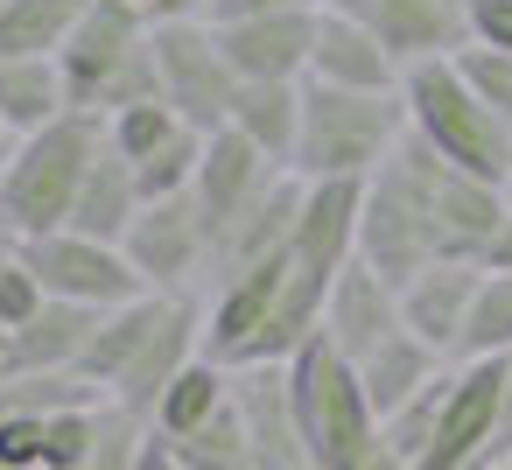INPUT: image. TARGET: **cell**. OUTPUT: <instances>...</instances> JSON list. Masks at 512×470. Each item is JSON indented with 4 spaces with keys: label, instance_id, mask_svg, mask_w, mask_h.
Returning <instances> with one entry per match:
<instances>
[{
    "label": "cell",
    "instance_id": "27",
    "mask_svg": "<svg viewBox=\"0 0 512 470\" xmlns=\"http://www.w3.org/2000/svg\"><path fill=\"white\" fill-rule=\"evenodd\" d=\"M183 470H253V449H246V421H239V400L218 414V421H204L197 435H183V442H162Z\"/></svg>",
    "mask_w": 512,
    "mask_h": 470
},
{
    "label": "cell",
    "instance_id": "23",
    "mask_svg": "<svg viewBox=\"0 0 512 470\" xmlns=\"http://www.w3.org/2000/svg\"><path fill=\"white\" fill-rule=\"evenodd\" d=\"M92 330H99V309L43 302V309L15 330V365H22V372H78V358H85Z\"/></svg>",
    "mask_w": 512,
    "mask_h": 470
},
{
    "label": "cell",
    "instance_id": "39",
    "mask_svg": "<svg viewBox=\"0 0 512 470\" xmlns=\"http://www.w3.org/2000/svg\"><path fill=\"white\" fill-rule=\"evenodd\" d=\"M134 470H183V463H176V456H169V449H162V442H148V449H141V463H134Z\"/></svg>",
    "mask_w": 512,
    "mask_h": 470
},
{
    "label": "cell",
    "instance_id": "31",
    "mask_svg": "<svg viewBox=\"0 0 512 470\" xmlns=\"http://www.w3.org/2000/svg\"><path fill=\"white\" fill-rule=\"evenodd\" d=\"M456 64V78L512 127V50H463V57H449Z\"/></svg>",
    "mask_w": 512,
    "mask_h": 470
},
{
    "label": "cell",
    "instance_id": "35",
    "mask_svg": "<svg viewBox=\"0 0 512 470\" xmlns=\"http://www.w3.org/2000/svg\"><path fill=\"white\" fill-rule=\"evenodd\" d=\"M134 8L148 29H169V22H211V0H120Z\"/></svg>",
    "mask_w": 512,
    "mask_h": 470
},
{
    "label": "cell",
    "instance_id": "29",
    "mask_svg": "<svg viewBox=\"0 0 512 470\" xmlns=\"http://www.w3.org/2000/svg\"><path fill=\"white\" fill-rule=\"evenodd\" d=\"M463 358H512V274H484L477 309H470Z\"/></svg>",
    "mask_w": 512,
    "mask_h": 470
},
{
    "label": "cell",
    "instance_id": "20",
    "mask_svg": "<svg viewBox=\"0 0 512 470\" xmlns=\"http://www.w3.org/2000/svg\"><path fill=\"white\" fill-rule=\"evenodd\" d=\"M162 309H169V295H141V302H127V309H106L99 330H92V344H85V358H78V379H92V386L113 400V386L127 379V365L141 358V344L155 337Z\"/></svg>",
    "mask_w": 512,
    "mask_h": 470
},
{
    "label": "cell",
    "instance_id": "41",
    "mask_svg": "<svg viewBox=\"0 0 512 470\" xmlns=\"http://www.w3.org/2000/svg\"><path fill=\"white\" fill-rule=\"evenodd\" d=\"M498 470H512V463H498Z\"/></svg>",
    "mask_w": 512,
    "mask_h": 470
},
{
    "label": "cell",
    "instance_id": "38",
    "mask_svg": "<svg viewBox=\"0 0 512 470\" xmlns=\"http://www.w3.org/2000/svg\"><path fill=\"white\" fill-rule=\"evenodd\" d=\"M8 379H22V365H15V330H0V386Z\"/></svg>",
    "mask_w": 512,
    "mask_h": 470
},
{
    "label": "cell",
    "instance_id": "45",
    "mask_svg": "<svg viewBox=\"0 0 512 470\" xmlns=\"http://www.w3.org/2000/svg\"><path fill=\"white\" fill-rule=\"evenodd\" d=\"M505 197H512V190H505Z\"/></svg>",
    "mask_w": 512,
    "mask_h": 470
},
{
    "label": "cell",
    "instance_id": "5",
    "mask_svg": "<svg viewBox=\"0 0 512 470\" xmlns=\"http://www.w3.org/2000/svg\"><path fill=\"white\" fill-rule=\"evenodd\" d=\"M400 99H407V134L442 155L449 169L477 176V183H498L512 190V127L456 78V64H421L400 78Z\"/></svg>",
    "mask_w": 512,
    "mask_h": 470
},
{
    "label": "cell",
    "instance_id": "33",
    "mask_svg": "<svg viewBox=\"0 0 512 470\" xmlns=\"http://www.w3.org/2000/svg\"><path fill=\"white\" fill-rule=\"evenodd\" d=\"M92 414H99V400H92V407H71V414H50L43 470H78V456H85V442H92Z\"/></svg>",
    "mask_w": 512,
    "mask_h": 470
},
{
    "label": "cell",
    "instance_id": "16",
    "mask_svg": "<svg viewBox=\"0 0 512 470\" xmlns=\"http://www.w3.org/2000/svg\"><path fill=\"white\" fill-rule=\"evenodd\" d=\"M400 330V288H386L365 260H351L330 288V309H323V337L337 344L344 365H358L365 351H379L386 337Z\"/></svg>",
    "mask_w": 512,
    "mask_h": 470
},
{
    "label": "cell",
    "instance_id": "26",
    "mask_svg": "<svg viewBox=\"0 0 512 470\" xmlns=\"http://www.w3.org/2000/svg\"><path fill=\"white\" fill-rule=\"evenodd\" d=\"M148 442H155V428H148L141 414H127L120 400H99V414H92V442H85L78 470H134Z\"/></svg>",
    "mask_w": 512,
    "mask_h": 470
},
{
    "label": "cell",
    "instance_id": "6",
    "mask_svg": "<svg viewBox=\"0 0 512 470\" xmlns=\"http://www.w3.org/2000/svg\"><path fill=\"white\" fill-rule=\"evenodd\" d=\"M288 400H295V421H302V442H309L316 470H365L386 449V428L365 407L358 372L337 358V344L323 330L288 358Z\"/></svg>",
    "mask_w": 512,
    "mask_h": 470
},
{
    "label": "cell",
    "instance_id": "10",
    "mask_svg": "<svg viewBox=\"0 0 512 470\" xmlns=\"http://www.w3.org/2000/svg\"><path fill=\"white\" fill-rule=\"evenodd\" d=\"M330 8L351 15L365 36H379V50L400 71L449 64L470 50V0H330Z\"/></svg>",
    "mask_w": 512,
    "mask_h": 470
},
{
    "label": "cell",
    "instance_id": "36",
    "mask_svg": "<svg viewBox=\"0 0 512 470\" xmlns=\"http://www.w3.org/2000/svg\"><path fill=\"white\" fill-rule=\"evenodd\" d=\"M302 8H330V0H211V22H246V15H302Z\"/></svg>",
    "mask_w": 512,
    "mask_h": 470
},
{
    "label": "cell",
    "instance_id": "14",
    "mask_svg": "<svg viewBox=\"0 0 512 470\" xmlns=\"http://www.w3.org/2000/svg\"><path fill=\"white\" fill-rule=\"evenodd\" d=\"M232 400H239V421H246L253 470H316V456L302 442V421H295V400H288V365L232 372Z\"/></svg>",
    "mask_w": 512,
    "mask_h": 470
},
{
    "label": "cell",
    "instance_id": "37",
    "mask_svg": "<svg viewBox=\"0 0 512 470\" xmlns=\"http://www.w3.org/2000/svg\"><path fill=\"white\" fill-rule=\"evenodd\" d=\"M484 274H512V218H505V232L491 239V253H484Z\"/></svg>",
    "mask_w": 512,
    "mask_h": 470
},
{
    "label": "cell",
    "instance_id": "30",
    "mask_svg": "<svg viewBox=\"0 0 512 470\" xmlns=\"http://www.w3.org/2000/svg\"><path fill=\"white\" fill-rule=\"evenodd\" d=\"M176 134H183V120H176L162 99H155V106H127V113L106 120V148H113L120 162H148V155L169 148Z\"/></svg>",
    "mask_w": 512,
    "mask_h": 470
},
{
    "label": "cell",
    "instance_id": "25",
    "mask_svg": "<svg viewBox=\"0 0 512 470\" xmlns=\"http://www.w3.org/2000/svg\"><path fill=\"white\" fill-rule=\"evenodd\" d=\"M92 0H8L0 8V64H36L71 43Z\"/></svg>",
    "mask_w": 512,
    "mask_h": 470
},
{
    "label": "cell",
    "instance_id": "32",
    "mask_svg": "<svg viewBox=\"0 0 512 470\" xmlns=\"http://www.w3.org/2000/svg\"><path fill=\"white\" fill-rule=\"evenodd\" d=\"M43 302H50V295H43V281L29 274L22 246H15V239H0V330H22Z\"/></svg>",
    "mask_w": 512,
    "mask_h": 470
},
{
    "label": "cell",
    "instance_id": "21",
    "mask_svg": "<svg viewBox=\"0 0 512 470\" xmlns=\"http://www.w3.org/2000/svg\"><path fill=\"white\" fill-rule=\"evenodd\" d=\"M57 120H71V92H64L57 57L0 64V127H8V141H29V134L57 127Z\"/></svg>",
    "mask_w": 512,
    "mask_h": 470
},
{
    "label": "cell",
    "instance_id": "42",
    "mask_svg": "<svg viewBox=\"0 0 512 470\" xmlns=\"http://www.w3.org/2000/svg\"><path fill=\"white\" fill-rule=\"evenodd\" d=\"M0 8H8V0H0Z\"/></svg>",
    "mask_w": 512,
    "mask_h": 470
},
{
    "label": "cell",
    "instance_id": "11",
    "mask_svg": "<svg viewBox=\"0 0 512 470\" xmlns=\"http://www.w3.org/2000/svg\"><path fill=\"white\" fill-rule=\"evenodd\" d=\"M288 169H274L253 141H239L232 127H218V134H204V162H197V183H190V204H197V218H204V232H211V267H218V246L267 204V190L281 183Z\"/></svg>",
    "mask_w": 512,
    "mask_h": 470
},
{
    "label": "cell",
    "instance_id": "4",
    "mask_svg": "<svg viewBox=\"0 0 512 470\" xmlns=\"http://www.w3.org/2000/svg\"><path fill=\"white\" fill-rule=\"evenodd\" d=\"M71 113L113 120L127 106H155L162 99V71H155V29L120 8V0H92L85 22L71 29V43L57 50Z\"/></svg>",
    "mask_w": 512,
    "mask_h": 470
},
{
    "label": "cell",
    "instance_id": "17",
    "mask_svg": "<svg viewBox=\"0 0 512 470\" xmlns=\"http://www.w3.org/2000/svg\"><path fill=\"white\" fill-rule=\"evenodd\" d=\"M400 64L379 50V36H365L351 15L323 8L316 22V57H309V85H337V92H400Z\"/></svg>",
    "mask_w": 512,
    "mask_h": 470
},
{
    "label": "cell",
    "instance_id": "22",
    "mask_svg": "<svg viewBox=\"0 0 512 470\" xmlns=\"http://www.w3.org/2000/svg\"><path fill=\"white\" fill-rule=\"evenodd\" d=\"M134 218H141V183H134V162H120L113 148H99V162H92V176H85V190H78V211H71V232L120 246Z\"/></svg>",
    "mask_w": 512,
    "mask_h": 470
},
{
    "label": "cell",
    "instance_id": "3",
    "mask_svg": "<svg viewBox=\"0 0 512 470\" xmlns=\"http://www.w3.org/2000/svg\"><path fill=\"white\" fill-rule=\"evenodd\" d=\"M400 141H407L400 92H337L302 78V141H295L302 183H372Z\"/></svg>",
    "mask_w": 512,
    "mask_h": 470
},
{
    "label": "cell",
    "instance_id": "9",
    "mask_svg": "<svg viewBox=\"0 0 512 470\" xmlns=\"http://www.w3.org/2000/svg\"><path fill=\"white\" fill-rule=\"evenodd\" d=\"M22 260H29V274L43 281V295L50 302H78V309H127V302H141L148 288H141V274L127 267V253L120 246H106V239H85V232H50V239H29L22 246Z\"/></svg>",
    "mask_w": 512,
    "mask_h": 470
},
{
    "label": "cell",
    "instance_id": "28",
    "mask_svg": "<svg viewBox=\"0 0 512 470\" xmlns=\"http://www.w3.org/2000/svg\"><path fill=\"white\" fill-rule=\"evenodd\" d=\"M197 162H204V134L183 127L169 148H155L148 162H134V183H141V204H169V197H190L197 183Z\"/></svg>",
    "mask_w": 512,
    "mask_h": 470
},
{
    "label": "cell",
    "instance_id": "34",
    "mask_svg": "<svg viewBox=\"0 0 512 470\" xmlns=\"http://www.w3.org/2000/svg\"><path fill=\"white\" fill-rule=\"evenodd\" d=\"M470 50H512V0H470Z\"/></svg>",
    "mask_w": 512,
    "mask_h": 470
},
{
    "label": "cell",
    "instance_id": "18",
    "mask_svg": "<svg viewBox=\"0 0 512 470\" xmlns=\"http://www.w3.org/2000/svg\"><path fill=\"white\" fill-rule=\"evenodd\" d=\"M351 372H358V386H365V407H372L379 421H393L421 386H435V379L449 372V358H435L414 330H393V337H386L379 351H365Z\"/></svg>",
    "mask_w": 512,
    "mask_h": 470
},
{
    "label": "cell",
    "instance_id": "43",
    "mask_svg": "<svg viewBox=\"0 0 512 470\" xmlns=\"http://www.w3.org/2000/svg\"><path fill=\"white\" fill-rule=\"evenodd\" d=\"M0 470H8V463H0Z\"/></svg>",
    "mask_w": 512,
    "mask_h": 470
},
{
    "label": "cell",
    "instance_id": "7",
    "mask_svg": "<svg viewBox=\"0 0 512 470\" xmlns=\"http://www.w3.org/2000/svg\"><path fill=\"white\" fill-rule=\"evenodd\" d=\"M155 71H162V106H169L183 127L218 134V127L232 120L239 71L225 64L211 22H169V29H155Z\"/></svg>",
    "mask_w": 512,
    "mask_h": 470
},
{
    "label": "cell",
    "instance_id": "13",
    "mask_svg": "<svg viewBox=\"0 0 512 470\" xmlns=\"http://www.w3.org/2000/svg\"><path fill=\"white\" fill-rule=\"evenodd\" d=\"M316 22L323 8L302 15H246V22H211L225 64L239 71V85H302L309 57H316Z\"/></svg>",
    "mask_w": 512,
    "mask_h": 470
},
{
    "label": "cell",
    "instance_id": "2",
    "mask_svg": "<svg viewBox=\"0 0 512 470\" xmlns=\"http://www.w3.org/2000/svg\"><path fill=\"white\" fill-rule=\"evenodd\" d=\"M106 148V120L92 113H71L29 141L8 148V162H0V239H50V232H71V211H78V190L92 176Z\"/></svg>",
    "mask_w": 512,
    "mask_h": 470
},
{
    "label": "cell",
    "instance_id": "12",
    "mask_svg": "<svg viewBox=\"0 0 512 470\" xmlns=\"http://www.w3.org/2000/svg\"><path fill=\"white\" fill-rule=\"evenodd\" d=\"M505 393H512V358H463L456 379H449V400H442V421H435V442H428L421 470H477V456L498 435Z\"/></svg>",
    "mask_w": 512,
    "mask_h": 470
},
{
    "label": "cell",
    "instance_id": "15",
    "mask_svg": "<svg viewBox=\"0 0 512 470\" xmlns=\"http://www.w3.org/2000/svg\"><path fill=\"white\" fill-rule=\"evenodd\" d=\"M484 267H428L400 288V330H414L435 358L463 365V337H470V309H477Z\"/></svg>",
    "mask_w": 512,
    "mask_h": 470
},
{
    "label": "cell",
    "instance_id": "1",
    "mask_svg": "<svg viewBox=\"0 0 512 470\" xmlns=\"http://www.w3.org/2000/svg\"><path fill=\"white\" fill-rule=\"evenodd\" d=\"M505 218H512V197L498 183H477V176L449 169L442 155H428L407 134L386 155V169L365 183L358 260L386 288H407L428 267H484Z\"/></svg>",
    "mask_w": 512,
    "mask_h": 470
},
{
    "label": "cell",
    "instance_id": "44",
    "mask_svg": "<svg viewBox=\"0 0 512 470\" xmlns=\"http://www.w3.org/2000/svg\"><path fill=\"white\" fill-rule=\"evenodd\" d=\"M0 162H8V155H0Z\"/></svg>",
    "mask_w": 512,
    "mask_h": 470
},
{
    "label": "cell",
    "instance_id": "19",
    "mask_svg": "<svg viewBox=\"0 0 512 470\" xmlns=\"http://www.w3.org/2000/svg\"><path fill=\"white\" fill-rule=\"evenodd\" d=\"M239 141H253L274 169L295 176V141H302V85H239L232 99V120H225Z\"/></svg>",
    "mask_w": 512,
    "mask_h": 470
},
{
    "label": "cell",
    "instance_id": "40",
    "mask_svg": "<svg viewBox=\"0 0 512 470\" xmlns=\"http://www.w3.org/2000/svg\"><path fill=\"white\" fill-rule=\"evenodd\" d=\"M8 148H15V141H8V127H0V155H8Z\"/></svg>",
    "mask_w": 512,
    "mask_h": 470
},
{
    "label": "cell",
    "instance_id": "8",
    "mask_svg": "<svg viewBox=\"0 0 512 470\" xmlns=\"http://www.w3.org/2000/svg\"><path fill=\"white\" fill-rule=\"evenodd\" d=\"M120 253H127V267L141 274L148 295H204L211 288V232H204L190 197L141 204V218L120 239Z\"/></svg>",
    "mask_w": 512,
    "mask_h": 470
},
{
    "label": "cell",
    "instance_id": "24",
    "mask_svg": "<svg viewBox=\"0 0 512 470\" xmlns=\"http://www.w3.org/2000/svg\"><path fill=\"white\" fill-rule=\"evenodd\" d=\"M225 407H232V372L211 365V358H197V365H183L176 386L155 400L148 428H155V442H183V435H197L204 421H218Z\"/></svg>",
    "mask_w": 512,
    "mask_h": 470
}]
</instances>
